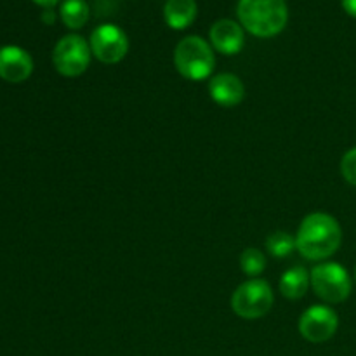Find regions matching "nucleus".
Instances as JSON below:
<instances>
[{"label": "nucleus", "instance_id": "f257e3e1", "mask_svg": "<svg viewBox=\"0 0 356 356\" xmlns=\"http://www.w3.org/2000/svg\"><path fill=\"white\" fill-rule=\"evenodd\" d=\"M343 229L336 218L325 212L306 216L296 233V249L309 261H323L339 250Z\"/></svg>", "mask_w": 356, "mask_h": 356}, {"label": "nucleus", "instance_id": "f03ea898", "mask_svg": "<svg viewBox=\"0 0 356 356\" xmlns=\"http://www.w3.org/2000/svg\"><path fill=\"white\" fill-rule=\"evenodd\" d=\"M236 14L242 26L261 38L280 33L289 19L285 0H240Z\"/></svg>", "mask_w": 356, "mask_h": 356}, {"label": "nucleus", "instance_id": "7ed1b4c3", "mask_svg": "<svg viewBox=\"0 0 356 356\" xmlns=\"http://www.w3.org/2000/svg\"><path fill=\"white\" fill-rule=\"evenodd\" d=\"M174 65L184 79L200 82V80L209 79L214 72L216 56L204 38L190 35L176 45Z\"/></svg>", "mask_w": 356, "mask_h": 356}, {"label": "nucleus", "instance_id": "20e7f679", "mask_svg": "<svg viewBox=\"0 0 356 356\" xmlns=\"http://www.w3.org/2000/svg\"><path fill=\"white\" fill-rule=\"evenodd\" d=\"M309 282L315 294L329 305L344 302L351 294L350 273L339 263L316 264L309 273Z\"/></svg>", "mask_w": 356, "mask_h": 356}, {"label": "nucleus", "instance_id": "39448f33", "mask_svg": "<svg viewBox=\"0 0 356 356\" xmlns=\"http://www.w3.org/2000/svg\"><path fill=\"white\" fill-rule=\"evenodd\" d=\"M275 301L273 289L266 280L252 278L240 285L232 296V309L243 320L263 318Z\"/></svg>", "mask_w": 356, "mask_h": 356}, {"label": "nucleus", "instance_id": "423d86ee", "mask_svg": "<svg viewBox=\"0 0 356 356\" xmlns=\"http://www.w3.org/2000/svg\"><path fill=\"white\" fill-rule=\"evenodd\" d=\"M90 45L80 35H66L56 44L52 63L63 76H79L90 65Z\"/></svg>", "mask_w": 356, "mask_h": 356}, {"label": "nucleus", "instance_id": "0eeeda50", "mask_svg": "<svg viewBox=\"0 0 356 356\" xmlns=\"http://www.w3.org/2000/svg\"><path fill=\"white\" fill-rule=\"evenodd\" d=\"M90 51L106 65H115L122 61L129 51L127 35L117 24H101L90 35Z\"/></svg>", "mask_w": 356, "mask_h": 356}, {"label": "nucleus", "instance_id": "6e6552de", "mask_svg": "<svg viewBox=\"0 0 356 356\" xmlns=\"http://www.w3.org/2000/svg\"><path fill=\"white\" fill-rule=\"evenodd\" d=\"M339 327L337 313L329 306L316 305L306 309L299 318V332L309 343H325L332 339Z\"/></svg>", "mask_w": 356, "mask_h": 356}, {"label": "nucleus", "instance_id": "1a4fd4ad", "mask_svg": "<svg viewBox=\"0 0 356 356\" xmlns=\"http://www.w3.org/2000/svg\"><path fill=\"white\" fill-rule=\"evenodd\" d=\"M33 72V59L17 45L0 47V79L10 83H21L30 79Z\"/></svg>", "mask_w": 356, "mask_h": 356}, {"label": "nucleus", "instance_id": "9d476101", "mask_svg": "<svg viewBox=\"0 0 356 356\" xmlns=\"http://www.w3.org/2000/svg\"><path fill=\"white\" fill-rule=\"evenodd\" d=\"M211 42L221 54H238L245 44L243 28L233 19H219L211 28Z\"/></svg>", "mask_w": 356, "mask_h": 356}, {"label": "nucleus", "instance_id": "9b49d317", "mask_svg": "<svg viewBox=\"0 0 356 356\" xmlns=\"http://www.w3.org/2000/svg\"><path fill=\"white\" fill-rule=\"evenodd\" d=\"M209 94L212 101L222 108H233L240 104L245 96L243 82L233 73H221L216 75L209 83Z\"/></svg>", "mask_w": 356, "mask_h": 356}, {"label": "nucleus", "instance_id": "f8f14e48", "mask_svg": "<svg viewBox=\"0 0 356 356\" xmlns=\"http://www.w3.org/2000/svg\"><path fill=\"white\" fill-rule=\"evenodd\" d=\"M165 23L174 30H184L197 17V2L195 0H167L163 7Z\"/></svg>", "mask_w": 356, "mask_h": 356}, {"label": "nucleus", "instance_id": "ddd939ff", "mask_svg": "<svg viewBox=\"0 0 356 356\" xmlns=\"http://www.w3.org/2000/svg\"><path fill=\"white\" fill-rule=\"evenodd\" d=\"M309 284H312V282H309L308 270H306L305 266H294L282 275L278 289H280L282 296H284L285 299L298 301V299L305 298Z\"/></svg>", "mask_w": 356, "mask_h": 356}, {"label": "nucleus", "instance_id": "4468645a", "mask_svg": "<svg viewBox=\"0 0 356 356\" xmlns=\"http://www.w3.org/2000/svg\"><path fill=\"white\" fill-rule=\"evenodd\" d=\"M61 19L65 26L72 28V30H79L89 19V6L86 0H65L61 3Z\"/></svg>", "mask_w": 356, "mask_h": 356}, {"label": "nucleus", "instance_id": "2eb2a0df", "mask_svg": "<svg viewBox=\"0 0 356 356\" xmlns=\"http://www.w3.org/2000/svg\"><path fill=\"white\" fill-rule=\"evenodd\" d=\"M240 268H242L243 273L249 275V277H257V275L263 273L264 268H266V257H264V254L261 252L259 249L249 247V249L243 250L242 256H240Z\"/></svg>", "mask_w": 356, "mask_h": 356}, {"label": "nucleus", "instance_id": "dca6fc26", "mask_svg": "<svg viewBox=\"0 0 356 356\" xmlns=\"http://www.w3.org/2000/svg\"><path fill=\"white\" fill-rule=\"evenodd\" d=\"M266 249L273 257H287L296 249V238H292L289 233L277 232L271 233L266 238Z\"/></svg>", "mask_w": 356, "mask_h": 356}, {"label": "nucleus", "instance_id": "f3484780", "mask_svg": "<svg viewBox=\"0 0 356 356\" xmlns=\"http://www.w3.org/2000/svg\"><path fill=\"white\" fill-rule=\"evenodd\" d=\"M341 174L346 179V183L356 186V148L348 149L341 160Z\"/></svg>", "mask_w": 356, "mask_h": 356}, {"label": "nucleus", "instance_id": "a211bd4d", "mask_svg": "<svg viewBox=\"0 0 356 356\" xmlns=\"http://www.w3.org/2000/svg\"><path fill=\"white\" fill-rule=\"evenodd\" d=\"M343 7L350 16L356 17V0H343Z\"/></svg>", "mask_w": 356, "mask_h": 356}, {"label": "nucleus", "instance_id": "6ab92c4d", "mask_svg": "<svg viewBox=\"0 0 356 356\" xmlns=\"http://www.w3.org/2000/svg\"><path fill=\"white\" fill-rule=\"evenodd\" d=\"M33 2L37 3V6L44 7V9H52V7H54L59 0H33Z\"/></svg>", "mask_w": 356, "mask_h": 356}, {"label": "nucleus", "instance_id": "aec40b11", "mask_svg": "<svg viewBox=\"0 0 356 356\" xmlns=\"http://www.w3.org/2000/svg\"><path fill=\"white\" fill-rule=\"evenodd\" d=\"M42 19H44L45 23H49V24H51V23H54V19H56V14L52 13L51 9H47V10H45V13H44V16H42Z\"/></svg>", "mask_w": 356, "mask_h": 356}, {"label": "nucleus", "instance_id": "412c9836", "mask_svg": "<svg viewBox=\"0 0 356 356\" xmlns=\"http://www.w3.org/2000/svg\"><path fill=\"white\" fill-rule=\"evenodd\" d=\"M355 280H356V268H355Z\"/></svg>", "mask_w": 356, "mask_h": 356}]
</instances>
